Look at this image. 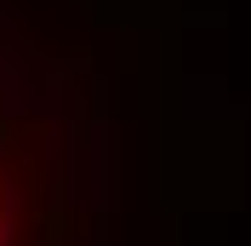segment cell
<instances>
[{
  "label": "cell",
  "instance_id": "cell-1",
  "mask_svg": "<svg viewBox=\"0 0 251 246\" xmlns=\"http://www.w3.org/2000/svg\"><path fill=\"white\" fill-rule=\"evenodd\" d=\"M6 235H12V229H6V217H0V246H6Z\"/></svg>",
  "mask_w": 251,
  "mask_h": 246
}]
</instances>
